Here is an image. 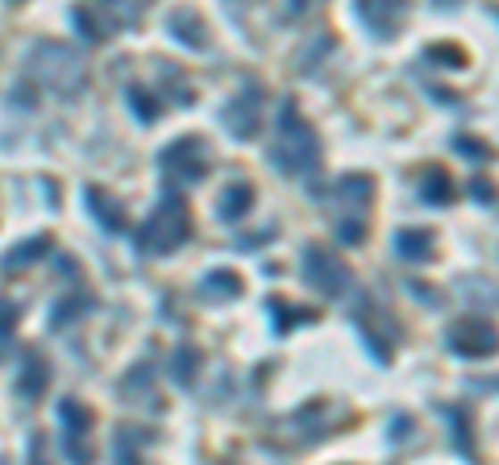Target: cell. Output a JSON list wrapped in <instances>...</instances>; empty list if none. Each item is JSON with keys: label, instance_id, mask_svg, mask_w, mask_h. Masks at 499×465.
I'll return each instance as SVG.
<instances>
[{"label": "cell", "instance_id": "11", "mask_svg": "<svg viewBox=\"0 0 499 465\" xmlns=\"http://www.w3.org/2000/svg\"><path fill=\"white\" fill-rule=\"evenodd\" d=\"M250 203H254V187L250 183H229L225 195L217 200V216L220 220H237L242 212H250Z\"/></svg>", "mask_w": 499, "mask_h": 465}, {"label": "cell", "instance_id": "1", "mask_svg": "<svg viewBox=\"0 0 499 465\" xmlns=\"http://www.w3.org/2000/svg\"><path fill=\"white\" fill-rule=\"evenodd\" d=\"M187 233H192V216H187V203H183V195L167 191V195L159 200V208L150 212L146 233L137 237V245H142L146 253H170L175 245H183V241H187Z\"/></svg>", "mask_w": 499, "mask_h": 465}, {"label": "cell", "instance_id": "4", "mask_svg": "<svg viewBox=\"0 0 499 465\" xmlns=\"http://www.w3.org/2000/svg\"><path fill=\"white\" fill-rule=\"evenodd\" d=\"M304 258H308L304 275H308V283L317 286L320 295H341V291L350 286V266L337 262L329 250H317V245H308Z\"/></svg>", "mask_w": 499, "mask_h": 465}, {"label": "cell", "instance_id": "12", "mask_svg": "<svg viewBox=\"0 0 499 465\" xmlns=\"http://www.w3.org/2000/svg\"><path fill=\"white\" fill-rule=\"evenodd\" d=\"M50 245H54V241L50 237H34V241H21V245H12L9 253H4V270H25V266H34L37 258H46L50 253Z\"/></svg>", "mask_w": 499, "mask_h": 465}, {"label": "cell", "instance_id": "9", "mask_svg": "<svg viewBox=\"0 0 499 465\" xmlns=\"http://www.w3.org/2000/svg\"><path fill=\"white\" fill-rule=\"evenodd\" d=\"M84 203H87V212H92V216H96V220H100V225H104V233H121V228H125V212H121V208H117V203L109 200V191L87 187Z\"/></svg>", "mask_w": 499, "mask_h": 465}, {"label": "cell", "instance_id": "6", "mask_svg": "<svg viewBox=\"0 0 499 465\" xmlns=\"http://www.w3.org/2000/svg\"><path fill=\"white\" fill-rule=\"evenodd\" d=\"M258 112H262V95L258 92H242L233 104L220 108V120H225V129L233 133V137H254L258 133Z\"/></svg>", "mask_w": 499, "mask_h": 465}, {"label": "cell", "instance_id": "8", "mask_svg": "<svg viewBox=\"0 0 499 465\" xmlns=\"http://www.w3.org/2000/svg\"><path fill=\"white\" fill-rule=\"evenodd\" d=\"M50 386V366L42 358H37L34 349L25 353L21 361V374H17V394H25V399H37V394Z\"/></svg>", "mask_w": 499, "mask_h": 465}, {"label": "cell", "instance_id": "10", "mask_svg": "<svg viewBox=\"0 0 499 465\" xmlns=\"http://www.w3.org/2000/svg\"><path fill=\"white\" fill-rule=\"evenodd\" d=\"M403 258H412V262H428L433 250H437V237H433V228H403L400 237H395Z\"/></svg>", "mask_w": 499, "mask_h": 465}, {"label": "cell", "instance_id": "3", "mask_svg": "<svg viewBox=\"0 0 499 465\" xmlns=\"http://www.w3.org/2000/svg\"><path fill=\"white\" fill-rule=\"evenodd\" d=\"M162 170H167V175H179L183 183H200L208 175L204 137H179L170 150H162Z\"/></svg>", "mask_w": 499, "mask_h": 465}, {"label": "cell", "instance_id": "15", "mask_svg": "<svg viewBox=\"0 0 499 465\" xmlns=\"http://www.w3.org/2000/svg\"><path fill=\"white\" fill-rule=\"evenodd\" d=\"M195 358H200L195 349H179V353H175V378H179V382H192L195 366H200Z\"/></svg>", "mask_w": 499, "mask_h": 465}, {"label": "cell", "instance_id": "2", "mask_svg": "<svg viewBox=\"0 0 499 465\" xmlns=\"http://www.w3.org/2000/svg\"><path fill=\"white\" fill-rule=\"evenodd\" d=\"M317 154H320L317 133L304 125L295 100H287V104H283V117H279V150H275V167L287 170V175H300V170H308L312 162H317Z\"/></svg>", "mask_w": 499, "mask_h": 465}, {"label": "cell", "instance_id": "5", "mask_svg": "<svg viewBox=\"0 0 499 465\" xmlns=\"http://www.w3.org/2000/svg\"><path fill=\"white\" fill-rule=\"evenodd\" d=\"M450 349L466 353V358H487V353H495V333L483 320H458L450 328Z\"/></svg>", "mask_w": 499, "mask_h": 465}, {"label": "cell", "instance_id": "17", "mask_svg": "<svg viewBox=\"0 0 499 465\" xmlns=\"http://www.w3.org/2000/svg\"><path fill=\"white\" fill-rule=\"evenodd\" d=\"M445 411H450V407H445ZM450 416H453V419H458V424H462V419H466V416H462V411H458V407H453ZM458 436H462V453H470V436H466V428H458Z\"/></svg>", "mask_w": 499, "mask_h": 465}, {"label": "cell", "instance_id": "16", "mask_svg": "<svg viewBox=\"0 0 499 465\" xmlns=\"http://www.w3.org/2000/svg\"><path fill=\"white\" fill-rule=\"evenodd\" d=\"M428 59H445L441 67H466V54L458 46H433L428 50Z\"/></svg>", "mask_w": 499, "mask_h": 465}, {"label": "cell", "instance_id": "7", "mask_svg": "<svg viewBox=\"0 0 499 465\" xmlns=\"http://www.w3.org/2000/svg\"><path fill=\"white\" fill-rule=\"evenodd\" d=\"M59 416H62V424H67V453L87 457V444H79V436H87V428H92V411L79 407L75 399H67V403L59 407Z\"/></svg>", "mask_w": 499, "mask_h": 465}, {"label": "cell", "instance_id": "13", "mask_svg": "<svg viewBox=\"0 0 499 465\" xmlns=\"http://www.w3.org/2000/svg\"><path fill=\"white\" fill-rule=\"evenodd\" d=\"M420 187H425V200L428 203H450L453 200V179L445 167H428L420 175Z\"/></svg>", "mask_w": 499, "mask_h": 465}, {"label": "cell", "instance_id": "14", "mask_svg": "<svg viewBox=\"0 0 499 465\" xmlns=\"http://www.w3.org/2000/svg\"><path fill=\"white\" fill-rule=\"evenodd\" d=\"M17 316H21V311L12 308L9 299H0V361L9 358V336H12V328H17Z\"/></svg>", "mask_w": 499, "mask_h": 465}]
</instances>
